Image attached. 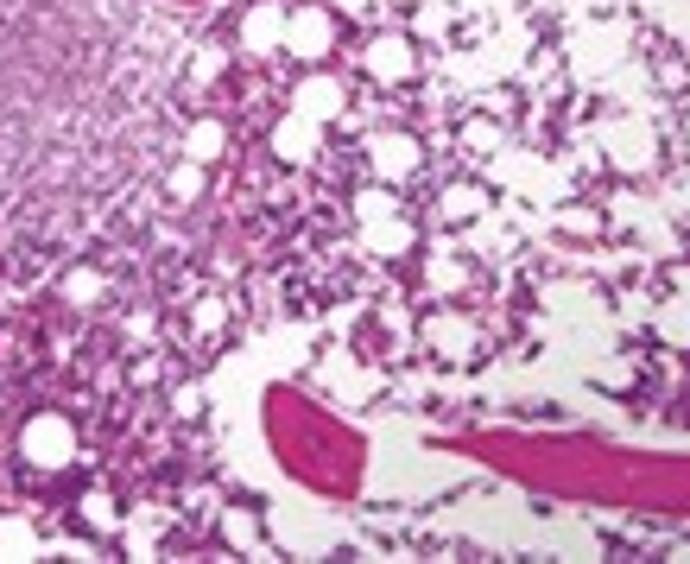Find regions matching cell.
Listing matches in <instances>:
<instances>
[{
  "label": "cell",
  "instance_id": "6da1fadb",
  "mask_svg": "<svg viewBox=\"0 0 690 564\" xmlns=\"http://www.w3.org/2000/svg\"><path fill=\"white\" fill-rule=\"evenodd\" d=\"M20 444H26V456H33L38 469H64V463L76 456V431L58 413H45V418L26 425V438H20Z\"/></svg>",
  "mask_w": 690,
  "mask_h": 564
},
{
  "label": "cell",
  "instance_id": "7a4b0ae2",
  "mask_svg": "<svg viewBox=\"0 0 690 564\" xmlns=\"http://www.w3.org/2000/svg\"><path fill=\"white\" fill-rule=\"evenodd\" d=\"M0 559H38V532L26 521H0Z\"/></svg>",
  "mask_w": 690,
  "mask_h": 564
},
{
  "label": "cell",
  "instance_id": "3957f363",
  "mask_svg": "<svg viewBox=\"0 0 690 564\" xmlns=\"http://www.w3.org/2000/svg\"><path fill=\"white\" fill-rule=\"evenodd\" d=\"M279 152H286V159H311V152H317V127H311V114L279 127Z\"/></svg>",
  "mask_w": 690,
  "mask_h": 564
},
{
  "label": "cell",
  "instance_id": "277c9868",
  "mask_svg": "<svg viewBox=\"0 0 690 564\" xmlns=\"http://www.w3.org/2000/svg\"><path fill=\"white\" fill-rule=\"evenodd\" d=\"M298 109L311 114V121L336 114V83H304V89H298Z\"/></svg>",
  "mask_w": 690,
  "mask_h": 564
},
{
  "label": "cell",
  "instance_id": "5b68a950",
  "mask_svg": "<svg viewBox=\"0 0 690 564\" xmlns=\"http://www.w3.org/2000/svg\"><path fill=\"white\" fill-rule=\"evenodd\" d=\"M83 521H89V527H121V507H114V501H109V494H102V489H96V494H83Z\"/></svg>",
  "mask_w": 690,
  "mask_h": 564
},
{
  "label": "cell",
  "instance_id": "8992f818",
  "mask_svg": "<svg viewBox=\"0 0 690 564\" xmlns=\"http://www.w3.org/2000/svg\"><path fill=\"white\" fill-rule=\"evenodd\" d=\"M184 147H190V159H216V152H222V127H216V121H197Z\"/></svg>",
  "mask_w": 690,
  "mask_h": 564
},
{
  "label": "cell",
  "instance_id": "52a82bcc",
  "mask_svg": "<svg viewBox=\"0 0 690 564\" xmlns=\"http://www.w3.org/2000/svg\"><path fill=\"white\" fill-rule=\"evenodd\" d=\"M324 38H329V26L317 13H304V20L291 26V45H298V51H324Z\"/></svg>",
  "mask_w": 690,
  "mask_h": 564
},
{
  "label": "cell",
  "instance_id": "ba28073f",
  "mask_svg": "<svg viewBox=\"0 0 690 564\" xmlns=\"http://www.w3.org/2000/svg\"><path fill=\"white\" fill-rule=\"evenodd\" d=\"M64 299L71 304H96L102 299V279H96V273H71V279H64Z\"/></svg>",
  "mask_w": 690,
  "mask_h": 564
},
{
  "label": "cell",
  "instance_id": "9c48e42d",
  "mask_svg": "<svg viewBox=\"0 0 690 564\" xmlns=\"http://www.w3.org/2000/svg\"><path fill=\"white\" fill-rule=\"evenodd\" d=\"M273 38H279V13H273V7H260L254 20H248V45H260V51H266Z\"/></svg>",
  "mask_w": 690,
  "mask_h": 564
},
{
  "label": "cell",
  "instance_id": "30bf717a",
  "mask_svg": "<svg viewBox=\"0 0 690 564\" xmlns=\"http://www.w3.org/2000/svg\"><path fill=\"white\" fill-rule=\"evenodd\" d=\"M405 64H412V58H405V45H393V38H387V45H374V71H380V76H400Z\"/></svg>",
  "mask_w": 690,
  "mask_h": 564
},
{
  "label": "cell",
  "instance_id": "8fae6325",
  "mask_svg": "<svg viewBox=\"0 0 690 564\" xmlns=\"http://www.w3.org/2000/svg\"><path fill=\"white\" fill-rule=\"evenodd\" d=\"M412 165V147L405 140H380V172H405Z\"/></svg>",
  "mask_w": 690,
  "mask_h": 564
},
{
  "label": "cell",
  "instance_id": "7c38bea8",
  "mask_svg": "<svg viewBox=\"0 0 690 564\" xmlns=\"http://www.w3.org/2000/svg\"><path fill=\"white\" fill-rule=\"evenodd\" d=\"M197 185H203V178H197V165H184L178 178H172V190H178V197H197Z\"/></svg>",
  "mask_w": 690,
  "mask_h": 564
}]
</instances>
